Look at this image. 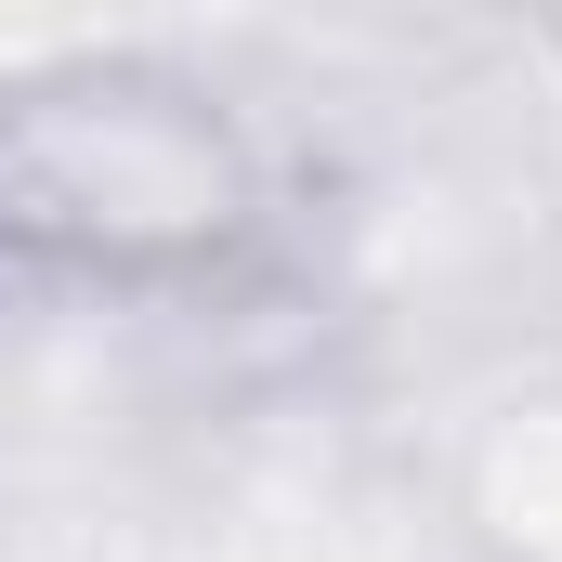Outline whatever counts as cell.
<instances>
[{
    "instance_id": "6da1fadb",
    "label": "cell",
    "mask_w": 562,
    "mask_h": 562,
    "mask_svg": "<svg viewBox=\"0 0 562 562\" xmlns=\"http://www.w3.org/2000/svg\"><path fill=\"white\" fill-rule=\"evenodd\" d=\"M276 236V144L183 53H40L0 79V276L183 301Z\"/></svg>"
}]
</instances>
